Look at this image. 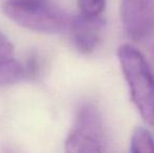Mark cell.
I'll use <instances>...</instances> for the list:
<instances>
[{"mask_svg":"<svg viewBox=\"0 0 154 153\" xmlns=\"http://www.w3.org/2000/svg\"><path fill=\"white\" fill-rule=\"evenodd\" d=\"M118 58L130 96L142 118L154 127V74L144 55L131 45H122Z\"/></svg>","mask_w":154,"mask_h":153,"instance_id":"1","label":"cell"},{"mask_svg":"<svg viewBox=\"0 0 154 153\" xmlns=\"http://www.w3.org/2000/svg\"><path fill=\"white\" fill-rule=\"evenodd\" d=\"M3 12L17 24L40 33H60L70 22L65 11L49 0L29 3L4 2Z\"/></svg>","mask_w":154,"mask_h":153,"instance_id":"2","label":"cell"},{"mask_svg":"<svg viewBox=\"0 0 154 153\" xmlns=\"http://www.w3.org/2000/svg\"><path fill=\"white\" fill-rule=\"evenodd\" d=\"M104 128L97 107L85 104L79 109L75 126L65 141V153H105Z\"/></svg>","mask_w":154,"mask_h":153,"instance_id":"3","label":"cell"},{"mask_svg":"<svg viewBox=\"0 0 154 153\" xmlns=\"http://www.w3.org/2000/svg\"><path fill=\"white\" fill-rule=\"evenodd\" d=\"M121 18L132 40L151 37L154 34V0H122Z\"/></svg>","mask_w":154,"mask_h":153,"instance_id":"4","label":"cell"},{"mask_svg":"<svg viewBox=\"0 0 154 153\" xmlns=\"http://www.w3.org/2000/svg\"><path fill=\"white\" fill-rule=\"evenodd\" d=\"M69 29L73 45L82 54H91L99 46L105 29V20L100 17L79 14L70 19Z\"/></svg>","mask_w":154,"mask_h":153,"instance_id":"5","label":"cell"},{"mask_svg":"<svg viewBox=\"0 0 154 153\" xmlns=\"http://www.w3.org/2000/svg\"><path fill=\"white\" fill-rule=\"evenodd\" d=\"M24 80L22 63L14 57V45L0 33V86L12 85Z\"/></svg>","mask_w":154,"mask_h":153,"instance_id":"6","label":"cell"},{"mask_svg":"<svg viewBox=\"0 0 154 153\" xmlns=\"http://www.w3.org/2000/svg\"><path fill=\"white\" fill-rule=\"evenodd\" d=\"M130 153H154V136L146 128L136 127L130 141Z\"/></svg>","mask_w":154,"mask_h":153,"instance_id":"7","label":"cell"},{"mask_svg":"<svg viewBox=\"0 0 154 153\" xmlns=\"http://www.w3.org/2000/svg\"><path fill=\"white\" fill-rule=\"evenodd\" d=\"M80 14L86 17H100L106 8V0H78Z\"/></svg>","mask_w":154,"mask_h":153,"instance_id":"8","label":"cell"},{"mask_svg":"<svg viewBox=\"0 0 154 153\" xmlns=\"http://www.w3.org/2000/svg\"><path fill=\"white\" fill-rule=\"evenodd\" d=\"M22 65L24 69V80H34L40 75V60L35 54L29 56L25 63Z\"/></svg>","mask_w":154,"mask_h":153,"instance_id":"9","label":"cell"},{"mask_svg":"<svg viewBox=\"0 0 154 153\" xmlns=\"http://www.w3.org/2000/svg\"><path fill=\"white\" fill-rule=\"evenodd\" d=\"M39 1H44V0H5V2H11V3H29V2Z\"/></svg>","mask_w":154,"mask_h":153,"instance_id":"10","label":"cell"}]
</instances>
